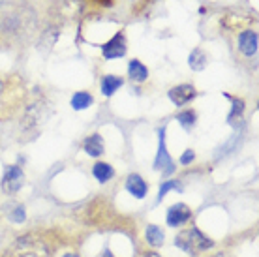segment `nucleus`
Wrapping results in <instances>:
<instances>
[{"mask_svg":"<svg viewBox=\"0 0 259 257\" xmlns=\"http://www.w3.org/2000/svg\"><path fill=\"white\" fill-rule=\"evenodd\" d=\"M92 103V96L89 92H75L73 98H71V107L75 111H83L87 109Z\"/></svg>","mask_w":259,"mask_h":257,"instance_id":"obj_17","label":"nucleus"},{"mask_svg":"<svg viewBox=\"0 0 259 257\" xmlns=\"http://www.w3.org/2000/svg\"><path fill=\"white\" fill-rule=\"evenodd\" d=\"M102 257H115V255H113V253H111L109 250H105L104 253H102Z\"/></svg>","mask_w":259,"mask_h":257,"instance_id":"obj_23","label":"nucleus"},{"mask_svg":"<svg viewBox=\"0 0 259 257\" xmlns=\"http://www.w3.org/2000/svg\"><path fill=\"white\" fill-rule=\"evenodd\" d=\"M128 75L132 81L143 83V81H147V77H149V70H147V66L143 64L141 60L134 58V60H130L128 64Z\"/></svg>","mask_w":259,"mask_h":257,"instance_id":"obj_11","label":"nucleus"},{"mask_svg":"<svg viewBox=\"0 0 259 257\" xmlns=\"http://www.w3.org/2000/svg\"><path fill=\"white\" fill-rule=\"evenodd\" d=\"M92 173H94V177H96L100 182H107V180L113 179V175H115V171H113V167H111L109 163H96L94 165V169H92Z\"/></svg>","mask_w":259,"mask_h":257,"instance_id":"obj_16","label":"nucleus"},{"mask_svg":"<svg viewBox=\"0 0 259 257\" xmlns=\"http://www.w3.org/2000/svg\"><path fill=\"white\" fill-rule=\"evenodd\" d=\"M175 244L177 248H181L182 251H186V253H201V251L208 250V248H212V240L207 238L199 229H184L177 235L175 238Z\"/></svg>","mask_w":259,"mask_h":257,"instance_id":"obj_3","label":"nucleus"},{"mask_svg":"<svg viewBox=\"0 0 259 257\" xmlns=\"http://www.w3.org/2000/svg\"><path fill=\"white\" fill-rule=\"evenodd\" d=\"M100 4H109V0H98Z\"/></svg>","mask_w":259,"mask_h":257,"instance_id":"obj_25","label":"nucleus"},{"mask_svg":"<svg viewBox=\"0 0 259 257\" xmlns=\"http://www.w3.org/2000/svg\"><path fill=\"white\" fill-rule=\"evenodd\" d=\"M83 148H84V152H87L89 156H92V158H98V156L104 154V150H105L104 139H102V137H100L98 134L91 135V137L84 141Z\"/></svg>","mask_w":259,"mask_h":257,"instance_id":"obj_12","label":"nucleus"},{"mask_svg":"<svg viewBox=\"0 0 259 257\" xmlns=\"http://www.w3.org/2000/svg\"><path fill=\"white\" fill-rule=\"evenodd\" d=\"M0 92H2V81H0Z\"/></svg>","mask_w":259,"mask_h":257,"instance_id":"obj_27","label":"nucleus"},{"mask_svg":"<svg viewBox=\"0 0 259 257\" xmlns=\"http://www.w3.org/2000/svg\"><path fill=\"white\" fill-rule=\"evenodd\" d=\"M128 51V45H126V36L122 32H117L107 44L102 45V53L104 58L107 60H115V58H122Z\"/></svg>","mask_w":259,"mask_h":257,"instance_id":"obj_5","label":"nucleus"},{"mask_svg":"<svg viewBox=\"0 0 259 257\" xmlns=\"http://www.w3.org/2000/svg\"><path fill=\"white\" fill-rule=\"evenodd\" d=\"M26 17H34L26 6H19L13 2H2L0 4V28L6 34L19 32Z\"/></svg>","mask_w":259,"mask_h":257,"instance_id":"obj_1","label":"nucleus"},{"mask_svg":"<svg viewBox=\"0 0 259 257\" xmlns=\"http://www.w3.org/2000/svg\"><path fill=\"white\" fill-rule=\"evenodd\" d=\"M194 158H195L194 150H184V154L181 156V163L182 165H188V163L194 161Z\"/></svg>","mask_w":259,"mask_h":257,"instance_id":"obj_22","label":"nucleus"},{"mask_svg":"<svg viewBox=\"0 0 259 257\" xmlns=\"http://www.w3.org/2000/svg\"><path fill=\"white\" fill-rule=\"evenodd\" d=\"M190 218H192V210L184 203H177L167 210V224L171 227H179V225L186 224Z\"/></svg>","mask_w":259,"mask_h":257,"instance_id":"obj_8","label":"nucleus"},{"mask_svg":"<svg viewBox=\"0 0 259 257\" xmlns=\"http://www.w3.org/2000/svg\"><path fill=\"white\" fill-rule=\"evenodd\" d=\"M64 257H79V255H75V253H66Z\"/></svg>","mask_w":259,"mask_h":257,"instance_id":"obj_26","label":"nucleus"},{"mask_svg":"<svg viewBox=\"0 0 259 257\" xmlns=\"http://www.w3.org/2000/svg\"><path fill=\"white\" fill-rule=\"evenodd\" d=\"M257 45H259L257 32H253V30H244V32H240L239 49H240L242 55H246V57H253V55L257 53Z\"/></svg>","mask_w":259,"mask_h":257,"instance_id":"obj_9","label":"nucleus"},{"mask_svg":"<svg viewBox=\"0 0 259 257\" xmlns=\"http://www.w3.org/2000/svg\"><path fill=\"white\" fill-rule=\"evenodd\" d=\"M171 190H182V188L177 180H167V182H163L162 186H160V192H158V201H162L163 197L167 195V192H171Z\"/></svg>","mask_w":259,"mask_h":257,"instance_id":"obj_20","label":"nucleus"},{"mask_svg":"<svg viewBox=\"0 0 259 257\" xmlns=\"http://www.w3.org/2000/svg\"><path fill=\"white\" fill-rule=\"evenodd\" d=\"M147 240H149L150 246H154V248H158V246L163 244V240H165V235H163V231L158 227V225H149L147 227Z\"/></svg>","mask_w":259,"mask_h":257,"instance_id":"obj_15","label":"nucleus"},{"mask_svg":"<svg viewBox=\"0 0 259 257\" xmlns=\"http://www.w3.org/2000/svg\"><path fill=\"white\" fill-rule=\"evenodd\" d=\"M231 102H233V109H231V113L227 116L229 122H233L235 118H240L242 113H244V102L242 100H231Z\"/></svg>","mask_w":259,"mask_h":257,"instance_id":"obj_21","label":"nucleus"},{"mask_svg":"<svg viewBox=\"0 0 259 257\" xmlns=\"http://www.w3.org/2000/svg\"><path fill=\"white\" fill-rule=\"evenodd\" d=\"M169 100L175 103V105H184V103L192 102L195 98V89L192 84H179V87H173V89L167 92Z\"/></svg>","mask_w":259,"mask_h":257,"instance_id":"obj_7","label":"nucleus"},{"mask_svg":"<svg viewBox=\"0 0 259 257\" xmlns=\"http://www.w3.org/2000/svg\"><path fill=\"white\" fill-rule=\"evenodd\" d=\"M126 190H128L134 197L137 199H143L147 195V182L139 177V175H130L126 179Z\"/></svg>","mask_w":259,"mask_h":257,"instance_id":"obj_10","label":"nucleus"},{"mask_svg":"<svg viewBox=\"0 0 259 257\" xmlns=\"http://www.w3.org/2000/svg\"><path fill=\"white\" fill-rule=\"evenodd\" d=\"M145 257H160V255H158V253H147Z\"/></svg>","mask_w":259,"mask_h":257,"instance_id":"obj_24","label":"nucleus"},{"mask_svg":"<svg viewBox=\"0 0 259 257\" xmlns=\"http://www.w3.org/2000/svg\"><path fill=\"white\" fill-rule=\"evenodd\" d=\"M4 257H49V248L39 237L26 235V237H21L6 251Z\"/></svg>","mask_w":259,"mask_h":257,"instance_id":"obj_2","label":"nucleus"},{"mask_svg":"<svg viewBox=\"0 0 259 257\" xmlns=\"http://www.w3.org/2000/svg\"><path fill=\"white\" fill-rule=\"evenodd\" d=\"M25 184V175L17 165H8L4 179H2V190L6 193H17Z\"/></svg>","mask_w":259,"mask_h":257,"instance_id":"obj_6","label":"nucleus"},{"mask_svg":"<svg viewBox=\"0 0 259 257\" xmlns=\"http://www.w3.org/2000/svg\"><path fill=\"white\" fill-rule=\"evenodd\" d=\"M177 120L181 122V126L184 130H190L195 124V120H197V115H195L194 111H182V113H179Z\"/></svg>","mask_w":259,"mask_h":257,"instance_id":"obj_19","label":"nucleus"},{"mask_svg":"<svg viewBox=\"0 0 259 257\" xmlns=\"http://www.w3.org/2000/svg\"><path fill=\"white\" fill-rule=\"evenodd\" d=\"M158 152H156V160H154V169L156 171H162L165 177L171 173H175V163L171 160V156L167 152V147H165V128L158 130Z\"/></svg>","mask_w":259,"mask_h":257,"instance_id":"obj_4","label":"nucleus"},{"mask_svg":"<svg viewBox=\"0 0 259 257\" xmlns=\"http://www.w3.org/2000/svg\"><path fill=\"white\" fill-rule=\"evenodd\" d=\"M122 84H124V81L120 77H117V75H104V77H102V94L107 98L113 96Z\"/></svg>","mask_w":259,"mask_h":257,"instance_id":"obj_13","label":"nucleus"},{"mask_svg":"<svg viewBox=\"0 0 259 257\" xmlns=\"http://www.w3.org/2000/svg\"><path fill=\"white\" fill-rule=\"evenodd\" d=\"M6 216L10 220H12L13 224H21V222H25L26 214H25V208H23V205H10L6 206Z\"/></svg>","mask_w":259,"mask_h":257,"instance_id":"obj_18","label":"nucleus"},{"mask_svg":"<svg viewBox=\"0 0 259 257\" xmlns=\"http://www.w3.org/2000/svg\"><path fill=\"white\" fill-rule=\"evenodd\" d=\"M207 55L201 51V49H194V51L190 53V58H188V64L190 68L194 71H201L205 70V66H207Z\"/></svg>","mask_w":259,"mask_h":257,"instance_id":"obj_14","label":"nucleus"}]
</instances>
